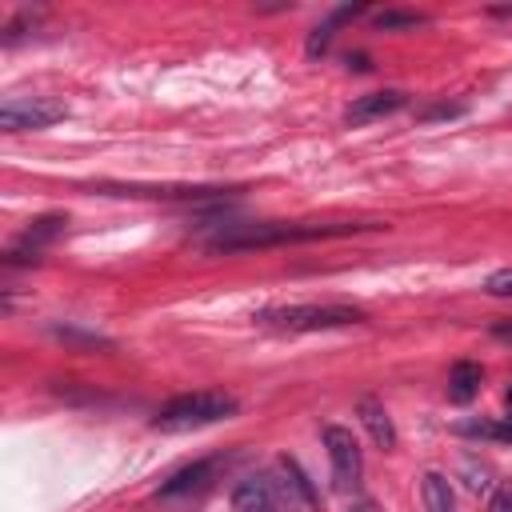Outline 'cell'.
I'll list each match as a JSON object with an SVG mask.
<instances>
[{
  "instance_id": "cell-1",
  "label": "cell",
  "mask_w": 512,
  "mask_h": 512,
  "mask_svg": "<svg viewBox=\"0 0 512 512\" xmlns=\"http://www.w3.org/2000/svg\"><path fill=\"white\" fill-rule=\"evenodd\" d=\"M364 228V220H328V224H308V220H260V224H224L220 236L208 240L212 252H252V248H280V244H300V240H332V236H352Z\"/></svg>"
},
{
  "instance_id": "cell-2",
  "label": "cell",
  "mask_w": 512,
  "mask_h": 512,
  "mask_svg": "<svg viewBox=\"0 0 512 512\" xmlns=\"http://www.w3.org/2000/svg\"><path fill=\"white\" fill-rule=\"evenodd\" d=\"M236 412V396L228 392H188V396H176L168 400L152 428L160 432H188V428H204V424H216V420H228Z\"/></svg>"
},
{
  "instance_id": "cell-3",
  "label": "cell",
  "mask_w": 512,
  "mask_h": 512,
  "mask_svg": "<svg viewBox=\"0 0 512 512\" xmlns=\"http://www.w3.org/2000/svg\"><path fill=\"white\" fill-rule=\"evenodd\" d=\"M256 320L288 332H324V328L364 324V312L352 304H284V308H264Z\"/></svg>"
},
{
  "instance_id": "cell-4",
  "label": "cell",
  "mask_w": 512,
  "mask_h": 512,
  "mask_svg": "<svg viewBox=\"0 0 512 512\" xmlns=\"http://www.w3.org/2000/svg\"><path fill=\"white\" fill-rule=\"evenodd\" d=\"M64 120V104L48 100V96H8L0 104V128L4 132H36V128H48Z\"/></svg>"
},
{
  "instance_id": "cell-5",
  "label": "cell",
  "mask_w": 512,
  "mask_h": 512,
  "mask_svg": "<svg viewBox=\"0 0 512 512\" xmlns=\"http://www.w3.org/2000/svg\"><path fill=\"white\" fill-rule=\"evenodd\" d=\"M324 448H328V460H332L336 488L340 492H356L360 488V476H364V456H360L356 436L348 428H340V424H328L324 428Z\"/></svg>"
},
{
  "instance_id": "cell-6",
  "label": "cell",
  "mask_w": 512,
  "mask_h": 512,
  "mask_svg": "<svg viewBox=\"0 0 512 512\" xmlns=\"http://www.w3.org/2000/svg\"><path fill=\"white\" fill-rule=\"evenodd\" d=\"M64 224H68V216H60V212H48V216H36L24 232H20V240L8 248V264L16 268V264H36L40 260V252L64 232Z\"/></svg>"
},
{
  "instance_id": "cell-7",
  "label": "cell",
  "mask_w": 512,
  "mask_h": 512,
  "mask_svg": "<svg viewBox=\"0 0 512 512\" xmlns=\"http://www.w3.org/2000/svg\"><path fill=\"white\" fill-rule=\"evenodd\" d=\"M228 460L224 456H208V460H192L188 468H180V472H172L164 484H160V500H172V496H192V492H204L212 480H216V472L224 468Z\"/></svg>"
},
{
  "instance_id": "cell-8",
  "label": "cell",
  "mask_w": 512,
  "mask_h": 512,
  "mask_svg": "<svg viewBox=\"0 0 512 512\" xmlns=\"http://www.w3.org/2000/svg\"><path fill=\"white\" fill-rule=\"evenodd\" d=\"M408 104V96L400 88H384V92H368V96H356L348 108H344V120L348 124H372L380 116H392Z\"/></svg>"
},
{
  "instance_id": "cell-9",
  "label": "cell",
  "mask_w": 512,
  "mask_h": 512,
  "mask_svg": "<svg viewBox=\"0 0 512 512\" xmlns=\"http://www.w3.org/2000/svg\"><path fill=\"white\" fill-rule=\"evenodd\" d=\"M276 476H280V480H272V484H276V496L288 504V512H292V508H312V500H316L312 480L300 472V464H296L292 456H280V460H276Z\"/></svg>"
},
{
  "instance_id": "cell-10",
  "label": "cell",
  "mask_w": 512,
  "mask_h": 512,
  "mask_svg": "<svg viewBox=\"0 0 512 512\" xmlns=\"http://www.w3.org/2000/svg\"><path fill=\"white\" fill-rule=\"evenodd\" d=\"M232 512H280L272 476H244L232 488Z\"/></svg>"
},
{
  "instance_id": "cell-11",
  "label": "cell",
  "mask_w": 512,
  "mask_h": 512,
  "mask_svg": "<svg viewBox=\"0 0 512 512\" xmlns=\"http://www.w3.org/2000/svg\"><path fill=\"white\" fill-rule=\"evenodd\" d=\"M356 416H360V424L368 428V436H372L380 448H396V428H392V416H388V408H384L380 400L364 396V400L356 404Z\"/></svg>"
},
{
  "instance_id": "cell-12",
  "label": "cell",
  "mask_w": 512,
  "mask_h": 512,
  "mask_svg": "<svg viewBox=\"0 0 512 512\" xmlns=\"http://www.w3.org/2000/svg\"><path fill=\"white\" fill-rule=\"evenodd\" d=\"M360 12H364V4H344V8L328 12V20L312 28V36H308L304 52H308V56H324V52H328V44H332V36H336V28H340V24H348V20H356Z\"/></svg>"
},
{
  "instance_id": "cell-13",
  "label": "cell",
  "mask_w": 512,
  "mask_h": 512,
  "mask_svg": "<svg viewBox=\"0 0 512 512\" xmlns=\"http://www.w3.org/2000/svg\"><path fill=\"white\" fill-rule=\"evenodd\" d=\"M480 380H484V368H480V364L456 360L452 372H448V400H452V404H468V400L480 392Z\"/></svg>"
},
{
  "instance_id": "cell-14",
  "label": "cell",
  "mask_w": 512,
  "mask_h": 512,
  "mask_svg": "<svg viewBox=\"0 0 512 512\" xmlns=\"http://www.w3.org/2000/svg\"><path fill=\"white\" fill-rule=\"evenodd\" d=\"M460 436L512 444V424L508 420H492V416H468V420H460Z\"/></svg>"
},
{
  "instance_id": "cell-15",
  "label": "cell",
  "mask_w": 512,
  "mask_h": 512,
  "mask_svg": "<svg viewBox=\"0 0 512 512\" xmlns=\"http://www.w3.org/2000/svg\"><path fill=\"white\" fill-rule=\"evenodd\" d=\"M424 508L428 512H456V496H452V484L440 476V472H424Z\"/></svg>"
},
{
  "instance_id": "cell-16",
  "label": "cell",
  "mask_w": 512,
  "mask_h": 512,
  "mask_svg": "<svg viewBox=\"0 0 512 512\" xmlns=\"http://www.w3.org/2000/svg\"><path fill=\"white\" fill-rule=\"evenodd\" d=\"M424 20H428L424 12H408V8H384V12H376V28H380V32L416 28V24H424Z\"/></svg>"
},
{
  "instance_id": "cell-17",
  "label": "cell",
  "mask_w": 512,
  "mask_h": 512,
  "mask_svg": "<svg viewBox=\"0 0 512 512\" xmlns=\"http://www.w3.org/2000/svg\"><path fill=\"white\" fill-rule=\"evenodd\" d=\"M52 336L56 340H68V344H84V348H112V340H104V336H96V332H80V328H52Z\"/></svg>"
},
{
  "instance_id": "cell-18",
  "label": "cell",
  "mask_w": 512,
  "mask_h": 512,
  "mask_svg": "<svg viewBox=\"0 0 512 512\" xmlns=\"http://www.w3.org/2000/svg\"><path fill=\"white\" fill-rule=\"evenodd\" d=\"M484 292L488 296H512V268H500L484 280Z\"/></svg>"
},
{
  "instance_id": "cell-19",
  "label": "cell",
  "mask_w": 512,
  "mask_h": 512,
  "mask_svg": "<svg viewBox=\"0 0 512 512\" xmlns=\"http://www.w3.org/2000/svg\"><path fill=\"white\" fill-rule=\"evenodd\" d=\"M488 512H512V488H500L488 504Z\"/></svg>"
},
{
  "instance_id": "cell-20",
  "label": "cell",
  "mask_w": 512,
  "mask_h": 512,
  "mask_svg": "<svg viewBox=\"0 0 512 512\" xmlns=\"http://www.w3.org/2000/svg\"><path fill=\"white\" fill-rule=\"evenodd\" d=\"M460 112H464L460 104H436V108H428V112H424V120H440V116H460Z\"/></svg>"
},
{
  "instance_id": "cell-21",
  "label": "cell",
  "mask_w": 512,
  "mask_h": 512,
  "mask_svg": "<svg viewBox=\"0 0 512 512\" xmlns=\"http://www.w3.org/2000/svg\"><path fill=\"white\" fill-rule=\"evenodd\" d=\"M348 512H376V504H372V500H356Z\"/></svg>"
},
{
  "instance_id": "cell-22",
  "label": "cell",
  "mask_w": 512,
  "mask_h": 512,
  "mask_svg": "<svg viewBox=\"0 0 512 512\" xmlns=\"http://www.w3.org/2000/svg\"><path fill=\"white\" fill-rule=\"evenodd\" d=\"M348 68H368V56H360V52H356V56H348Z\"/></svg>"
},
{
  "instance_id": "cell-23",
  "label": "cell",
  "mask_w": 512,
  "mask_h": 512,
  "mask_svg": "<svg viewBox=\"0 0 512 512\" xmlns=\"http://www.w3.org/2000/svg\"><path fill=\"white\" fill-rule=\"evenodd\" d=\"M492 332H496V336H500V340H512V324H496V328H492Z\"/></svg>"
},
{
  "instance_id": "cell-24",
  "label": "cell",
  "mask_w": 512,
  "mask_h": 512,
  "mask_svg": "<svg viewBox=\"0 0 512 512\" xmlns=\"http://www.w3.org/2000/svg\"><path fill=\"white\" fill-rule=\"evenodd\" d=\"M508 424H512V388H508Z\"/></svg>"
},
{
  "instance_id": "cell-25",
  "label": "cell",
  "mask_w": 512,
  "mask_h": 512,
  "mask_svg": "<svg viewBox=\"0 0 512 512\" xmlns=\"http://www.w3.org/2000/svg\"><path fill=\"white\" fill-rule=\"evenodd\" d=\"M496 12H500V16H512V8H496Z\"/></svg>"
}]
</instances>
